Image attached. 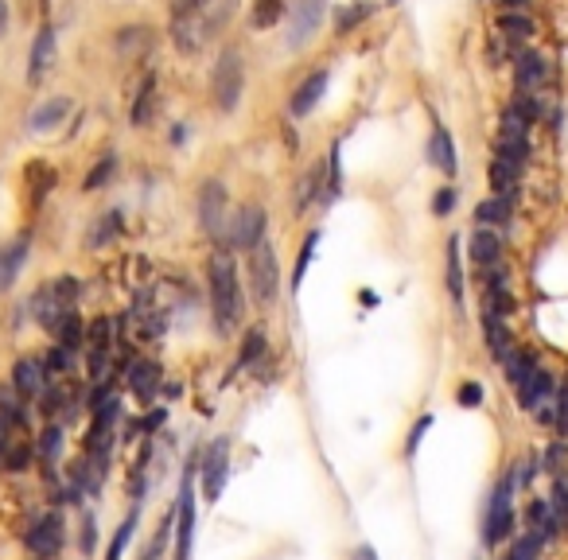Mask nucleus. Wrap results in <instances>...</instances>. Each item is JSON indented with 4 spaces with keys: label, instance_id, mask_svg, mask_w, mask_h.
I'll return each instance as SVG.
<instances>
[{
    "label": "nucleus",
    "instance_id": "25",
    "mask_svg": "<svg viewBox=\"0 0 568 560\" xmlns=\"http://www.w3.org/2000/svg\"><path fill=\"white\" fill-rule=\"evenodd\" d=\"M448 296L456 304H464V250H459V238H448V273H444Z\"/></svg>",
    "mask_w": 568,
    "mask_h": 560
},
{
    "label": "nucleus",
    "instance_id": "19",
    "mask_svg": "<svg viewBox=\"0 0 568 560\" xmlns=\"http://www.w3.org/2000/svg\"><path fill=\"white\" fill-rule=\"evenodd\" d=\"M51 335H55V347H67L70 354L86 342V323L78 316V308H70V311H62V319L51 327Z\"/></svg>",
    "mask_w": 568,
    "mask_h": 560
},
{
    "label": "nucleus",
    "instance_id": "35",
    "mask_svg": "<svg viewBox=\"0 0 568 560\" xmlns=\"http://www.w3.org/2000/svg\"><path fill=\"white\" fill-rule=\"evenodd\" d=\"M498 31H502V39H530L533 36V20L526 12H502L498 16Z\"/></svg>",
    "mask_w": 568,
    "mask_h": 560
},
{
    "label": "nucleus",
    "instance_id": "31",
    "mask_svg": "<svg viewBox=\"0 0 568 560\" xmlns=\"http://www.w3.org/2000/svg\"><path fill=\"white\" fill-rule=\"evenodd\" d=\"M136 522H141V502H136V506H133V514H128V518L113 530V541H110V548H105V560H121L125 545L133 541V533H136Z\"/></svg>",
    "mask_w": 568,
    "mask_h": 560
},
{
    "label": "nucleus",
    "instance_id": "23",
    "mask_svg": "<svg viewBox=\"0 0 568 560\" xmlns=\"http://www.w3.org/2000/svg\"><path fill=\"white\" fill-rule=\"evenodd\" d=\"M545 59L541 55H533V51H522L518 55V67H514V78H518V94H530V90H538V86L545 82Z\"/></svg>",
    "mask_w": 568,
    "mask_h": 560
},
{
    "label": "nucleus",
    "instance_id": "27",
    "mask_svg": "<svg viewBox=\"0 0 568 560\" xmlns=\"http://www.w3.org/2000/svg\"><path fill=\"white\" fill-rule=\"evenodd\" d=\"M502 370H506V378H510L514 390H518V385L526 382L533 370H538V362H533V354H530V350H518V347H514L506 358H502Z\"/></svg>",
    "mask_w": 568,
    "mask_h": 560
},
{
    "label": "nucleus",
    "instance_id": "30",
    "mask_svg": "<svg viewBox=\"0 0 568 560\" xmlns=\"http://www.w3.org/2000/svg\"><path fill=\"white\" fill-rule=\"evenodd\" d=\"M281 16H284V0H253V8H250V24L257 31H269L281 24Z\"/></svg>",
    "mask_w": 568,
    "mask_h": 560
},
{
    "label": "nucleus",
    "instance_id": "53",
    "mask_svg": "<svg viewBox=\"0 0 568 560\" xmlns=\"http://www.w3.org/2000/svg\"><path fill=\"white\" fill-rule=\"evenodd\" d=\"M556 432L561 436H568V385H561V390H556Z\"/></svg>",
    "mask_w": 568,
    "mask_h": 560
},
{
    "label": "nucleus",
    "instance_id": "44",
    "mask_svg": "<svg viewBox=\"0 0 568 560\" xmlns=\"http://www.w3.org/2000/svg\"><path fill=\"white\" fill-rule=\"evenodd\" d=\"M117 171V156L113 152H105L102 156V164L90 171V176H86V183H82V191H98V187H105V183H110V176Z\"/></svg>",
    "mask_w": 568,
    "mask_h": 560
},
{
    "label": "nucleus",
    "instance_id": "26",
    "mask_svg": "<svg viewBox=\"0 0 568 560\" xmlns=\"http://www.w3.org/2000/svg\"><path fill=\"white\" fill-rule=\"evenodd\" d=\"M36 451H39V459H43V471H47V475H55L59 451H62V428H59V424H47V428H43Z\"/></svg>",
    "mask_w": 568,
    "mask_h": 560
},
{
    "label": "nucleus",
    "instance_id": "4",
    "mask_svg": "<svg viewBox=\"0 0 568 560\" xmlns=\"http://www.w3.org/2000/svg\"><path fill=\"white\" fill-rule=\"evenodd\" d=\"M242 90H245V62L238 51H222V59L214 62V78H210V94H214V105L222 113H234L242 102Z\"/></svg>",
    "mask_w": 568,
    "mask_h": 560
},
{
    "label": "nucleus",
    "instance_id": "50",
    "mask_svg": "<svg viewBox=\"0 0 568 560\" xmlns=\"http://www.w3.org/2000/svg\"><path fill=\"white\" fill-rule=\"evenodd\" d=\"M456 401L464 405V408H479V405H483V385H479V382H464L456 390Z\"/></svg>",
    "mask_w": 568,
    "mask_h": 560
},
{
    "label": "nucleus",
    "instance_id": "34",
    "mask_svg": "<svg viewBox=\"0 0 568 560\" xmlns=\"http://www.w3.org/2000/svg\"><path fill=\"white\" fill-rule=\"evenodd\" d=\"M475 218H479V226H506L510 222V202L506 199H483L475 207Z\"/></svg>",
    "mask_w": 568,
    "mask_h": 560
},
{
    "label": "nucleus",
    "instance_id": "14",
    "mask_svg": "<svg viewBox=\"0 0 568 560\" xmlns=\"http://www.w3.org/2000/svg\"><path fill=\"white\" fill-rule=\"evenodd\" d=\"M471 265H479V268L502 265V238L490 226H479V230L471 234Z\"/></svg>",
    "mask_w": 568,
    "mask_h": 560
},
{
    "label": "nucleus",
    "instance_id": "32",
    "mask_svg": "<svg viewBox=\"0 0 568 560\" xmlns=\"http://www.w3.org/2000/svg\"><path fill=\"white\" fill-rule=\"evenodd\" d=\"M483 331H487V347H490V358L502 362L506 354L514 350V339H510V331L502 327V319H483Z\"/></svg>",
    "mask_w": 568,
    "mask_h": 560
},
{
    "label": "nucleus",
    "instance_id": "15",
    "mask_svg": "<svg viewBox=\"0 0 568 560\" xmlns=\"http://www.w3.org/2000/svg\"><path fill=\"white\" fill-rule=\"evenodd\" d=\"M319 16H324V0H300L296 20H292V36H288V43H292V47H304V43L316 36Z\"/></svg>",
    "mask_w": 568,
    "mask_h": 560
},
{
    "label": "nucleus",
    "instance_id": "56",
    "mask_svg": "<svg viewBox=\"0 0 568 560\" xmlns=\"http://www.w3.org/2000/svg\"><path fill=\"white\" fill-rule=\"evenodd\" d=\"M4 31H8V4L0 0V36H4Z\"/></svg>",
    "mask_w": 568,
    "mask_h": 560
},
{
    "label": "nucleus",
    "instance_id": "46",
    "mask_svg": "<svg viewBox=\"0 0 568 560\" xmlns=\"http://www.w3.org/2000/svg\"><path fill=\"white\" fill-rule=\"evenodd\" d=\"M374 12V4H355V8H342V12H339V20H335V31H339V36H347V31H355L358 24H362V20H366Z\"/></svg>",
    "mask_w": 568,
    "mask_h": 560
},
{
    "label": "nucleus",
    "instance_id": "45",
    "mask_svg": "<svg viewBox=\"0 0 568 560\" xmlns=\"http://www.w3.org/2000/svg\"><path fill=\"white\" fill-rule=\"evenodd\" d=\"M316 245H319V230H312V234L304 238V250H300V261H296V268H292V288L304 284V273H308V265H312V257H316Z\"/></svg>",
    "mask_w": 568,
    "mask_h": 560
},
{
    "label": "nucleus",
    "instance_id": "10",
    "mask_svg": "<svg viewBox=\"0 0 568 560\" xmlns=\"http://www.w3.org/2000/svg\"><path fill=\"white\" fill-rule=\"evenodd\" d=\"M47 385H51V374L43 366V358H20L12 366V390L20 393V401H39Z\"/></svg>",
    "mask_w": 568,
    "mask_h": 560
},
{
    "label": "nucleus",
    "instance_id": "16",
    "mask_svg": "<svg viewBox=\"0 0 568 560\" xmlns=\"http://www.w3.org/2000/svg\"><path fill=\"white\" fill-rule=\"evenodd\" d=\"M428 164L440 168L444 176H456V144H452V133H448L444 125L432 128V136H428Z\"/></svg>",
    "mask_w": 568,
    "mask_h": 560
},
{
    "label": "nucleus",
    "instance_id": "36",
    "mask_svg": "<svg viewBox=\"0 0 568 560\" xmlns=\"http://www.w3.org/2000/svg\"><path fill=\"white\" fill-rule=\"evenodd\" d=\"M530 121L526 117H518L514 110L502 113V121H498V140H514V144H530Z\"/></svg>",
    "mask_w": 568,
    "mask_h": 560
},
{
    "label": "nucleus",
    "instance_id": "33",
    "mask_svg": "<svg viewBox=\"0 0 568 560\" xmlns=\"http://www.w3.org/2000/svg\"><path fill=\"white\" fill-rule=\"evenodd\" d=\"M117 47H121L125 55H144V51L152 47V31L148 28H121L117 31Z\"/></svg>",
    "mask_w": 568,
    "mask_h": 560
},
{
    "label": "nucleus",
    "instance_id": "51",
    "mask_svg": "<svg viewBox=\"0 0 568 560\" xmlns=\"http://www.w3.org/2000/svg\"><path fill=\"white\" fill-rule=\"evenodd\" d=\"M428 428H432V413H424L421 420H416V424H413V432H409V440H405V456H416V448H421V440H424V432H428Z\"/></svg>",
    "mask_w": 568,
    "mask_h": 560
},
{
    "label": "nucleus",
    "instance_id": "40",
    "mask_svg": "<svg viewBox=\"0 0 568 560\" xmlns=\"http://www.w3.org/2000/svg\"><path fill=\"white\" fill-rule=\"evenodd\" d=\"M526 156H530V144H514V140H498L495 144V160L498 164H506L514 171L526 168Z\"/></svg>",
    "mask_w": 568,
    "mask_h": 560
},
{
    "label": "nucleus",
    "instance_id": "38",
    "mask_svg": "<svg viewBox=\"0 0 568 560\" xmlns=\"http://www.w3.org/2000/svg\"><path fill=\"white\" fill-rule=\"evenodd\" d=\"M483 319H506L510 311H514V300H510V292L506 288H487L483 292Z\"/></svg>",
    "mask_w": 568,
    "mask_h": 560
},
{
    "label": "nucleus",
    "instance_id": "52",
    "mask_svg": "<svg viewBox=\"0 0 568 560\" xmlns=\"http://www.w3.org/2000/svg\"><path fill=\"white\" fill-rule=\"evenodd\" d=\"M207 4H210V0H171V12H176V20L179 16H202V12H207Z\"/></svg>",
    "mask_w": 568,
    "mask_h": 560
},
{
    "label": "nucleus",
    "instance_id": "37",
    "mask_svg": "<svg viewBox=\"0 0 568 560\" xmlns=\"http://www.w3.org/2000/svg\"><path fill=\"white\" fill-rule=\"evenodd\" d=\"M0 416L12 420L16 428L28 424V413H24V401H20V393L12 390V385H0Z\"/></svg>",
    "mask_w": 568,
    "mask_h": 560
},
{
    "label": "nucleus",
    "instance_id": "28",
    "mask_svg": "<svg viewBox=\"0 0 568 560\" xmlns=\"http://www.w3.org/2000/svg\"><path fill=\"white\" fill-rule=\"evenodd\" d=\"M518 176H522V171H514V168H506V164H498V160H495V164H490V171H487L495 199L514 202V191H518Z\"/></svg>",
    "mask_w": 568,
    "mask_h": 560
},
{
    "label": "nucleus",
    "instance_id": "11",
    "mask_svg": "<svg viewBox=\"0 0 568 560\" xmlns=\"http://www.w3.org/2000/svg\"><path fill=\"white\" fill-rule=\"evenodd\" d=\"M125 382H128V390H133L136 401H141V405H152L156 393H160V382H164V374H160L156 362L133 358V362H125Z\"/></svg>",
    "mask_w": 568,
    "mask_h": 560
},
{
    "label": "nucleus",
    "instance_id": "18",
    "mask_svg": "<svg viewBox=\"0 0 568 560\" xmlns=\"http://www.w3.org/2000/svg\"><path fill=\"white\" fill-rule=\"evenodd\" d=\"M28 242H31L28 234H20V238L12 245H4V253H0V292L16 284L20 268H24V261H28Z\"/></svg>",
    "mask_w": 568,
    "mask_h": 560
},
{
    "label": "nucleus",
    "instance_id": "43",
    "mask_svg": "<svg viewBox=\"0 0 568 560\" xmlns=\"http://www.w3.org/2000/svg\"><path fill=\"white\" fill-rule=\"evenodd\" d=\"M541 537L538 533H526V537H518V541L510 545V553L502 556V560H538L541 556Z\"/></svg>",
    "mask_w": 568,
    "mask_h": 560
},
{
    "label": "nucleus",
    "instance_id": "54",
    "mask_svg": "<svg viewBox=\"0 0 568 560\" xmlns=\"http://www.w3.org/2000/svg\"><path fill=\"white\" fill-rule=\"evenodd\" d=\"M452 207H456V191H452V187H440V191L432 195V214H448Z\"/></svg>",
    "mask_w": 568,
    "mask_h": 560
},
{
    "label": "nucleus",
    "instance_id": "24",
    "mask_svg": "<svg viewBox=\"0 0 568 560\" xmlns=\"http://www.w3.org/2000/svg\"><path fill=\"white\" fill-rule=\"evenodd\" d=\"M67 113H70V98H51L28 117V128L31 133H47V128H55L59 121H67Z\"/></svg>",
    "mask_w": 568,
    "mask_h": 560
},
{
    "label": "nucleus",
    "instance_id": "9",
    "mask_svg": "<svg viewBox=\"0 0 568 560\" xmlns=\"http://www.w3.org/2000/svg\"><path fill=\"white\" fill-rule=\"evenodd\" d=\"M226 242L234 245V250H245V253H250L253 245H261L265 242V210L261 207H242L230 218Z\"/></svg>",
    "mask_w": 568,
    "mask_h": 560
},
{
    "label": "nucleus",
    "instance_id": "2",
    "mask_svg": "<svg viewBox=\"0 0 568 560\" xmlns=\"http://www.w3.org/2000/svg\"><path fill=\"white\" fill-rule=\"evenodd\" d=\"M245 280H250V292L257 304L269 308L276 300V292H281V265H276V250L269 242L253 245L245 253Z\"/></svg>",
    "mask_w": 568,
    "mask_h": 560
},
{
    "label": "nucleus",
    "instance_id": "47",
    "mask_svg": "<svg viewBox=\"0 0 568 560\" xmlns=\"http://www.w3.org/2000/svg\"><path fill=\"white\" fill-rule=\"evenodd\" d=\"M31 456H36V448H31V444H20V440H16V444L4 451V467L12 471V475H20V471H28Z\"/></svg>",
    "mask_w": 568,
    "mask_h": 560
},
{
    "label": "nucleus",
    "instance_id": "49",
    "mask_svg": "<svg viewBox=\"0 0 568 560\" xmlns=\"http://www.w3.org/2000/svg\"><path fill=\"white\" fill-rule=\"evenodd\" d=\"M98 553V514L86 510L82 514V556H94Z\"/></svg>",
    "mask_w": 568,
    "mask_h": 560
},
{
    "label": "nucleus",
    "instance_id": "42",
    "mask_svg": "<svg viewBox=\"0 0 568 560\" xmlns=\"http://www.w3.org/2000/svg\"><path fill=\"white\" fill-rule=\"evenodd\" d=\"M549 506H553L556 525H561V530H568V479H564V475H556L553 494H549Z\"/></svg>",
    "mask_w": 568,
    "mask_h": 560
},
{
    "label": "nucleus",
    "instance_id": "22",
    "mask_svg": "<svg viewBox=\"0 0 568 560\" xmlns=\"http://www.w3.org/2000/svg\"><path fill=\"white\" fill-rule=\"evenodd\" d=\"M514 533V506H487V522H483V541L495 548Z\"/></svg>",
    "mask_w": 568,
    "mask_h": 560
},
{
    "label": "nucleus",
    "instance_id": "7",
    "mask_svg": "<svg viewBox=\"0 0 568 560\" xmlns=\"http://www.w3.org/2000/svg\"><path fill=\"white\" fill-rule=\"evenodd\" d=\"M191 541H195V482L187 475L176 498V560H191Z\"/></svg>",
    "mask_w": 568,
    "mask_h": 560
},
{
    "label": "nucleus",
    "instance_id": "1",
    "mask_svg": "<svg viewBox=\"0 0 568 560\" xmlns=\"http://www.w3.org/2000/svg\"><path fill=\"white\" fill-rule=\"evenodd\" d=\"M207 284H210V311L218 331H238L245 319V300H242V284H238V268L226 250H218L207 265Z\"/></svg>",
    "mask_w": 568,
    "mask_h": 560
},
{
    "label": "nucleus",
    "instance_id": "48",
    "mask_svg": "<svg viewBox=\"0 0 568 560\" xmlns=\"http://www.w3.org/2000/svg\"><path fill=\"white\" fill-rule=\"evenodd\" d=\"M265 354V331H245V339H242V358H238V366H245V362H257Z\"/></svg>",
    "mask_w": 568,
    "mask_h": 560
},
{
    "label": "nucleus",
    "instance_id": "3",
    "mask_svg": "<svg viewBox=\"0 0 568 560\" xmlns=\"http://www.w3.org/2000/svg\"><path fill=\"white\" fill-rule=\"evenodd\" d=\"M74 300H78V280H74V276H55V280H47L36 296H31L28 308H31V316H36V323H43V327L51 331L62 319V311L74 308Z\"/></svg>",
    "mask_w": 568,
    "mask_h": 560
},
{
    "label": "nucleus",
    "instance_id": "5",
    "mask_svg": "<svg viewBox=\"0 0 568 560\" xmlns=\"http://www.w3.org/2000/svg\"><path fill=\"white\" fill-rule=\"evenodd\" d=\"M199 222L210 238H222L230 230V195L218 179H207L199 187Z\"/></svg>",
    "mask_w": 568,
    "mask_h": 560
},
{
    "label": "nucleus",
    "instance_id": "12",
    "mask_svg": "<svg viewBox=\"0 0 568 560\" xmlns=\"http://www.w3.org/2000/svg\"><path fill=\"white\" fill-rule=\"evenodd\" d=\"M51 62H55V28H39L36 39H31V51H28V82L36 86L47 78Z\"/></svg>",
    "mask_w": 568,
    "mask_h": 560
},
{
    "label": "nucleus",
    "instance_id": "29",
    "mask_svg": "<svg viewBox=\"0 0 568 560\" xmlns=\"http://www.w3.org/2000/svg\"><path fill=\"white\" fill-rule=\"evenodd\" d=\"M86 342H90V354H110L113 350V342H117V335H113V319L110 316H98L86 327Z\"/></svg>",
    "mask_w": 568,
    "mask_h": 560
},
{
    "label": "nucleus",
    "instance_id": "20",
    "mask_svg": "<svg viewBox=\"0 0 568 560\" xmlns=\"http://www.w3.org/2000/svg\"><path fill=\"white\" fill-rule=\"evenodd\" d=\"M152 110H156V74H144L141 86H136V94H133V110H128V121H133L136 128H144L148 121H152Z\"/></svg>",
    "mask_w": 568,
    "mask_h": 560
},
{
    "label": "nucleus",
    "instance_id": "6",
    "mask_svg": "<svg viewBox=\"0 0 568 560\" xmlns=\"http://www.w3.org/2000/svg\"><path fill=\"white\" fill-rule=\"evenodd\" d=\"M199 475H202V498L218 502L222 490H226V479H230V444L226 440H214V444L202 451Z\"/></svg>",
    "mask_w": 568,
    "mask_h": 560
},
{
    "label": "nucleus",
    "instance_id": "8",
    "mask_svg": "<svg viewBox=\"0 0 568 560\" xmlns=\"http://www.w3.org/2000/svg\"><path fill=\"white\" fill-rule=\"evenodd\" d=\"M28 548H31V556H36V560H55L59 556V548H62V518L55 510L31 522Z\"/></svg>",
    "mask_w": 568,
    "mask_h": 560
},
{
    "label": "nucleus",
    "instance_id": "55",
    "mask_svg": "<svg viewBox=\"0 0 568 560\" xmlns=\"http://www.w3.org/2000/svg\"><path fill=\"white\" fill-rule=\"evenodd\" d=\"M350 560H378V548H374V545H358V548H350Z\"/></svg>",
    "mask_w": 568,
    "mask_h": 560
},
{
    "label": "nucleus",
    "instance_id": "41",
    "mask_svg": "<svg viewBox=\"0 0 568 560\" xmlns=\"http://www.w3.org/2000/svg\"><path fill=\"white\" fill-rule=\"evenodd\" d=\"M28 183H31V199L43 202V195L55 187V171L47 164H28Z\"/></svg>",
    "mask_w": 568,
    "mask_h": 560
},
{
    "label": "nucleus",
    "instance_id": "21",
    "mask_svg": "<svg viewBox=\"0 0 568 560\" xmlns=\"http://www.w3.org/2000/svg\"><path fill=\"white\" fill-rule=\"evenodd\" d=\"M171 39H176V47L184 51V55H195L202 47V39H207V24H202L199 16H179L176 28H171Z\"/></svg>",
    "mask_w": 568,
    "mask_h": 560
},
{
    "label": "nucleus",
    "instance_id": "17",
    "mask_svg": "<svg viewBox=\"0 0 568 560\" xmlns=\"http://www.w3.org/2000/svg\"><path fill=\"white\" fill-rule=\"evenodd\" d=\"M327 78H331L327 70H316L312 78L300 86V90L292 94V102H288V110H292V117H308V113L316 110V102L324 98V90H327Z\"/></svg>",
    "mask_w": 568,
    "mask_h": 560
},
{
    "label": "nucleus",
    "instance_id": "13",
    "mask_svg": "<svg viewBox=\"0 0 568 560\" xmlns=\"http://www.w3.org/2000/svg\"><path fill=\"white\" fill-rule=\"evenodd\" d=\"M553 397H556V382H553V374H549V370H541V366L530 374L526 382L518 385V401H522V408H530V413H533L538 405L553 401Z\"/></svg>",
    "mask_w": 568,
    "mask_h": 560
},
{
    "label": "nucleus",
    "instance_id": "39",
    "mask_svg": "<svg viewBox=\"0 0 568 560\" xmlns=\"http://www.w3.org/2000/svg\"><path fill=\"white\" fill-rule=\"evenodd\" d=\"M117 234H121V214L110 210V214H102V222H94V230L86 234V245H105Z\"/></svg>",
    "mask_w": 568,
    "mask_h": 560
}]
</instances>
